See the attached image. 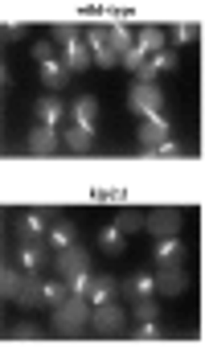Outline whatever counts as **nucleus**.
<instances>
[{"mask_svg":"<svg viewBox=\"0 0 205 357\" xmlns=\"http://www.w3.org/2000/svg\"><path fill=\"white\" fill-rule=\"evenodd\" d=\"M144 62H148V58H144V54H139L136 45H132V50H128V54H123V58H119V66H128V70H132V74H139V70H144Z\"/></svg>","mask_w":205,"mask_h":357,"instance_id":"obj_30","label":"nucleus"},{"mask_svg":"<svg viewBox=\"0 0 205 357\" xmlns=\"http://www.w3.org/2000/svg\"><path fill=\"white\" fill-rule=\"evenodd\" d=\"M62 144H66L70 152H91V148H95V132H86V128H66V132H62Z\"/></svg>","mask_w":205,"mask_h":357,"instance_id":"obj_18","label":"nucleus"},{"mask_svg":"<svg viewBox=\"0 0 205 357\" xmlns=\"http://www.w3.org/2000/svg\"><path fill=\"white\" fill-rule=\"evenodd\" d=\"M70 119H74V128H86V132H95V119H99V103H95V99H78V103L70 107Z\"/></svg>","mask_w":205,"mask_h":357,"instance_id":"obj_15","label":"nucleus"},{"mask_svg":"<svg viewBox=\"0 0 205 357\" xmlns=\"http://www.w3.org/2000/svg\"><path fill=\"white\" fill-rule=\"evenodd\" d=\"M136 50L144 54V58L160 54V50H165V33H160V29H139V37H136Z\"/></svg>","mask_w":205,"mask_h":357,"instance_id":"obj_19","label":"nucleus"},{"mask_svg":"<svg viewBox=\"0 0 205 357\" xmlns=\"http://www.w3.org/2000/svg\"><path fill=\"white\" fill-rule=\"evenodd\" d=\"M128 107L136 111V115H144V119H156L160 115V107H165V95H160V86L156 82H139L128 91Z\"/></svg>","mask_w":205,"mask_h":357,"instance_id":"obj_3","label":"nucleus"},{"mask_svg":"<svg viewBox=\"0 0 205 357\" xmlns=\"http://www.w3.org/2000/svg\"><path fill=\"white\" fill-rule=\"evenodd\" d=\"M123 308L119 304H99V308H91V324H95V333H119L123 328Z\"/></svg>","mask_w":205,"mask_h":357,"instance_id":"obj_5","label":"nucleus"},{"mask_svg":"<svg viewBox=\"0 0 205 357\" xmlns=\"http://www.w3.org/2000/svg\"><path fill=\"white\" fill-rule=\"evenodd\" d=\"M41 263H45V250L41 247H21V271H25V275H37Z\"/></svg>","mask_w":205,"mask_h":357,"instance_id":"obj_23","label":"nucleus"},{"mask_svg":"<svg viewBox=\"0 0 205 357\" xmlns=\"http://www.w3.org/2000/svg\"><path fill=\"white\" fill-rule=\"evenodd\" d=\"M99 243L107 250H123V230H119V226H102V230H99Z\"/></svg>","mask_w":205,"mask_h":357,"instance_id":"obj_29","label":"nucleus"},{"mask_svg":"<svg viewBox=\"0 0 205 357\" xmlns=\"http://www.w3.org/2000/svg\"><path fill=\"white\" fill-rule=\"evenodd\" d=\"M176 226H181L176 210H152V214H148V230L156 234V243H160V238H176Z\"/></svg>","mask_w":205,"mask_h":357,"instance_id":"obj_8","label":"nucleus"},{"mask_svg":"<svg viewBox=\"0 0 205 357\" xmlns=\"http://www.w3.org/2000/svg\"><path fill=\"white\" fill-rule=\"evenodd\" d=\"M58 144H62L58 128H45V123H37L33 132H29V152H41V156H50Z\"/></svg>","mask_w":205,"mask_h":357,"instance_id":"obj_12","label":"nucleus"},{"mask_svg":"<svg viewBox=\"0 0 205 357\" xmlns=\"http://www.w3.org/2000/svg\"><path fill=\"white\" fill-rule=\"evenodd\" d=\"M66 300H70V287L62 284V280H58V284H45V304H50V308H62Z\"/></svg>","mask_w":205,"mask_h":357,"instance_id":"obj_27","label":"nucleus"},{"mask_svg":"<svg viewBox=\"0 0 205 357\" xmlns=\"http://www.w3.org/2000/svg\"><path fill=\"white\" fill-rule=\"evenodd\" d=\"M62 62H66V70H86V66H95V54H91V45L78 37V41H70V45H62Z\"/></svg>","mask_w":205,"mask_h":357,"instance_id":"obj_7","label":"nucleus"},{"mask_svg":"<svg viewBox=\"0 0 205 357\" xmlns=\"http://www.w3.org/2000/svg\"><path fill=\"white\" fill-rule=\"evenodd\" d=\"M152 152H160V156H176V152H181V144H176V140L169 136V140L160 144V148H152Z\"/></svg>","mask_w":205,"mask_h":357,"instance_id":"obj_34","label":"nucleus"},{"mask_svg":"<svg viewBox=\"0 0 205 357\" xmlns=\"http://www.w3.org/2000/svg\"><path fill=\"white\" fill-rule=\"evenodd\" d=\"M86 45H91V54H95V66H119V54L111 50L107 29H91V33H86Z\"/></svg>","mask_w":205,"mask_h":357,"instance_id":"obj_6","label":"nucleus"},{"mask_svg":"<svg viewBox=\"0 0 205 357\" xmlns=\"http://www.w3.org/2000/svg\"><path fill=\"white\" fill-rule=\"evenodd\" d=\"M136 337H144V341H156V337H160V324H139Z\"/></svg>","mask_w":205,"mask_h":357,"instance_id":"obj_33","label":"nucleus"},{"mask_svg":"<svg viewBox=\"0 0 205 357\" xmlns=\"http://www.w3.org/2000/svg\"><path fill=\"white\" fill-rule=\"evenodd\" d=\"M4 37H8V41H17V37H25V29H21V25H4Z\"/></svg>","mask_w":205,"mask_h":357,"instance_id":"obj_35","label":"nucleus"},{"mask_svg":"<svg viewBox=\"0 0 205 357\" xmlns=\"http://www.w3.org/2000/svg\"><path fill=\"white\" fill-rule=\"evenodd\" d=\"M13 304H17V308H37V304H45V284H41L37 275H25V287L17 291Z\"/></svg>","mask_w":205,"mask_h":357,"instance_id":"obj_13","label":"nucleus"},{"mask_svg":"<svg viewBox=\"0 0 205 357\" xmlns=\"http://www.w3.org/2000/svg\"><path fill=\"white\" fill-rule=\"evenodd\" d=\"M115 226H119V230H123V238H128V234H136V230L148 226V218H139L136 210H123V214L115 218Z\"/></svg>","mask_w":205,"mask_h":357,"instance_id":"obj_25","label":"nucleus"},{"mask_svg":"<svg viewBox=\"0 0 205 357\" xmlns=\"http://www.w3.org/2000/svg\"><path fill=\"white\" fill-rule=\"evenodd\" d=\"M189 287V275L181 271V267H160L156 271V291H165V296H181Z\"/></svg>","mask_w":205,"mask_h":357,"instance_id":"obj_9","label":"nucleus"},{"mask_svg":"<svg viewBox=\"0 0 205 357\" xmlns=\"http://www.w3.org/2000/svg\"><path fill=\"white\" fill-rule=\"evenodd\" d=\"M54 41H58V45H70V41H78L74 25H70V21H58V25H54Z\"/></svg>","mask_w":205,"mask_h":357,"instance_id":"obj_31","label":"nucleus"},{"mask_svg":"<svg viewBox=\"0 0 205 357\" xmlns=\"http://www.w3.org/2000/svg\"><path fill=\"white\" fill-rule=\"evenodd\" d=\"M25 287V271H13V267H4L0 271V291L8 296V300H17V291Z\"/></svg>","mask_w":205,"mask_h":357,"instance_id":"obj_22","label":"nucleus"},{"mask_svg":"<svg viewBox=\"0 0 205 357\" xmlns=\"http://www.w3.org/2000/svg\"><path fill=\"white\" fill-rule=\"evenodd\" d=\"M169 70H176V58H172L169 50H160V54H152L148 62H144V70L136 74L139 82H156V74H169Z\"/></svg>","mask_w":205,"mask_h":357,"instance_id":"obj_11","label":"nucleus"},{"mask_svg":"<svg viewBox=\"0 0 205 357\" xmlns=\"http://www.w3.org/2000/svg\"><path fill=\"white\" fill-rule=\"evenodd\" d=\"M136 321H139V324H156V321H160V308H156V300H136Z\"/></svg>","mask_w":205,"mask_h":357,"instance_id":"obj_28","label":"nucleus"},{"mask_svg":"<svg viewBox=\"0 0 205 357\" xmlns=\"http://www.w3.org/2000/svg\"><path fill=\"white\" fill-rule=\"evenodd\" d=\"M17 337H25V341H33V337H37V328H33V324H21V328H17Z\"/></svg>","mask_w":205,"mask_h":357,"instance_id":"obj_36","label":"nucleus"},{"mask_svg":"<svg viewBox=\"0 0 205 357\" xmlns=\"http://www.w3.org/2000/svg\"><path fill=\"white\" fill-rule=\"evenodd\" d=\"M181 259H185V247L176 238H160L156 243V263L160 267H181Z\"/></svg>","mask_w":205,"mask_h":357,"instance_id":"obj_17","label":"nucleus"},{"mask_svg":"<svg viewBox=\"0 0 205 357\" xmlns=\"http://www.w3.org/2000/svg\"><path fill=\"white\" fill-rule=\"evenodd\" d=\"M33 62H37V70H41V78H45V86H50V91H62V86H66V78H70L66 62H62V58H54V50H50L45 41H37V45H33Z\"/></svg>","mask_w":205,"mask_h":357,"instance_id":"obj_2","label":"nucleus"},{"mask_svg":"<svg viewBox=\"0 0 205 357\" xmlns=\"http://www.w3.org/2000/svg\"><path fill=\"white\" fill-rule=\"evenodd\" d=\"M165 140H169V123H165V115H156V119H144V128H139V144L152 152V148H160Z\"/></svg>","mask_w":205,"mask_h":357,"instance_id":"obj_10","label":"nucleus"},{"mask_svg":"<svg viewBox=\"0 0 205 357\" xmlns=\"http://www.w3.org/2000/svg\"><path fill=\"white\" fill-rule=\"evenodd\" d=\"M54 267H58V275H62V280H74V275H86V271H91V255H86L82 247L58 250Z\"/></svg>","mask_w":205,"mask_h":357,"instance_id":"obj_4","label":"nucleus"},{"mask_svg":"<svg viewBox=\"0 0 205 357\" xmlns=\"http://www.w3.org/2000/svg\"><path fill=\"white\" fill-rule=\"evenodd\" d=\"M41 234H45V214L29 210L21 222V247H41Z\"/></svg>","mask_w":205,"mask_h":357,"instance_id":"obj_14","label":"nucleus"},{"mask_svg":"<svg viewBox=\"0 0 205 357\" xmlns=\"http://www.w3.org/2000/svg\"><path fill=\"white\" fill-rule=\"evenodd\" d=\"M115 280L111 275H95L91 280V291H86V300H91V308H99V304H111V296H115Z\"/></svg>","mask_w":205,"mask_h":357,"instance_id":"obj_16","label":"nucleus"},{"mask_svg":"<svg viewBox=\"0 0 205 357\" xmlns=\"http://www.w3.org/2000/svg\"><path fill=\"white\" fill-rule=\"evenodd\" d=\"M50 238H54V247H58V250L78 247V243H74V226H70V222H58V226L50 230Z\"/></svg>","mask_w":205,"mask_h":357,"instance_id":"obj_26","label":"nucleus"},{"mask_svg":"<svg viewBox=\"0 0 205 357\" xmlns=\"http://www.w3.org/2000/svg\"><path fill=\"white\" fill-rule=\"evenodd\" d=\"M37 115H41L45 128H58L62 115H66V107H62V99H41V103H37Z\"/></svg>","mask_w":205,"mask_h":357,"instance_id":"obj_21","label":"nucleus"},{"mask_svg":"<svg viewBox=\"0 0 205 357\" xmlns=\"http://www.w3.org/2000/svg\"><path fill=\"white\" fill-rule=\"evenodd\" d=\"M107 37H111V50H115L119 58L136 45V37H132V29H128V25H107Z\"/></svg>","mask_w":205,"mask_h":357,"instance_id":"obj_20","label":"nucleus"},{"mask_svg":"<svg viewBox=\"0 0 205 357\" xmlns=\"http://www.w3.org/2000/svg\"><path fill=\"white\" fill-rule=\"evenodd\" d=\"M128 291H132V300H152L156 275H136V280H128Z\"/></svg>","mask_w":205,"mask_h":357,"instance_id":"obj_24","label":"nucleus"},{"mask_svg":"<svg viewBox=\"0 0 205 357\" xmlns=\"http://www.w3.org/2000/svg\"><path fill=\"white\" fill-rule=\"evenodd\" d=\"M176 41H181V45H189V41H193V37H197V25H176Z\"/></svg>","mask_w":205,"mask_h":357,"instance_id":"obj_32","label":"nucleus"},{"mask_svg":"<svg viewBox=\"0 0 205 357\" xmlns=\"http://www.w3.org/2000/svg\"><path fill=\"white\" fill-rule=\"evenodd\" d=\"M82 324H91V300L86 296H70L62 308H54V328L70 337V333H78Z\"/></svg>","mask_w":205,"mask_h":357,"instance_id":"obj_1","label":"nucleus"}]
</instances>
